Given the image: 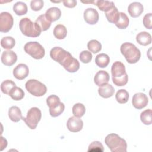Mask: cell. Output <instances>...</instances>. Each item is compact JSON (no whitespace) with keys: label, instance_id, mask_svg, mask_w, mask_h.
<instances>
[{"label":"cell","instance_id":"6da1fadb","mask_svg":"<svg viewBox=\"0 0 152 152\" xmlns=\"http://www.w3.org/2000/svg\"><path fill=\"white\" fill-rule=\"evenodd\" d=\"M50 56L61 65L68 72L74 73L80 68V63L71 54L60 47H54L50 51Z\"/></svg>","mask_w":152,"mask_h":152},{"label":"cell","instance_id":"cb8c5ba5","mask_svg":"<svg viewBox=\"0 0 152 152\" xmlns=\"http://www.w3.org/2000/svg\"><path fill=\"white\" fill-rule=\"evenodd\" d=\"M129 23V20L126 14L124 12H120L119 18L115 23L116 26L120 29H125L128 26Z\"/></svg>","mask_w":152,"mask_h":152},{"label":"cell","instance_id":"e0dca14e","mask_svg":"<svg viewBox=\"0 0 152 152\" xmlns=\"http://www.w3.org/2000/svg\"><path fill=\"white\" fill-rule=\"evenodd\" d=\"M45 15L47 19L52 23L59 19L61 16V11L59 8L51 7L46 11Z\"/></svg>","mask_w":152,"mask_h":152},{"label":"cell","instance_id":"f546056e","mask_svg":"<svg viewBox=\"0 0 152 152\" xmlns=\"http://www.w3.org/2000/svg\"><path fill=\"white\" fill-rule=\"evenodd\" d=\"M15 45V39L11 36H6L1 40V46L5 49H11Z\"/></svg>","mask_w":152,"mask_h":152},{"label":"cell","instance_id":"9a60e30c","mask_svg":"<svg viewBox=\"0 0 152 152\" xmlns=\"http://www.w3.org/2000/svg\"><path fill=\"white\" fill-rule=\"evenodd\" d=\"M143 5L138 2L131 3L128 7V12L131 17L136 18L139 17L143 12Z\"/></svg>","mask_w":152,"mask_h":152},{"label":"cell","instance_id":"83f0119b","mask_svg":"<svg viewBox=\"0 0 152 152\" xmlns=\"http://www.w3.org/2000/svg\"><path fill=\"white\" fill-rule=\"evenodd\" d=\"M94 4L97 6L100 11H104V12L115 7L114 2L109 1H95Z\"/></svg>","mask_w":152,"mask_h":152},{"label":"cell","instance_id":"7a4b0ae2","mask_svg":"<svg viewBox=\"0 0 152 152\" xmlns=\"http://www.w3.org/2000/svg\"><path fill=\"white\" fill-rule=\"evenodd\" d=\"M112 81L116 86H124L128 81V76L126 72L124 64L120 61L115 62L111 68Z\"/></svg>","mask_w":152,"mask_h":152},{"label":"cell","instance_id":"d6a6232c","mask_svg":"<svg viewBox=\"0 0 152 152\" xmlns=\"http://www.w3.org/2000/svg\"><path fill=\"white\" fill-rule=\"evenodd\" d=\"M86 113V107L84 105L81 103L75 104L72 107V113L74 116L81 118Z\"/></svg>","mask_w":152,"mask_h":152},{"label":"cell","instance_id":"d590c367","mask_svg":"<svg viewBox=\"0 0 152 152\" xmlns=\"http://www.w3.org/2000/svg\"><path fill=\"white\" fill-rule=\"evenodd\" d=\"M104 151V148L102 144L98 141H93L88 146V151H99L103 152Z\"/></svg>","mask_w":152,"mask_h":152},{"label":"cell","instance_id":"7c38bea8","mask_svg":"<svg viewBox=\"0 0 152 152\" xmlns=\"http://www.w3.org/2000/svg\"><path fill=\"white\" fill-rule=\"evenodd\" d=\"M84 18L87 23L91 25L95 24L99 21V13L94 8H88L84 12Z\"/></svg>","mask_w":152,"mask_h":152},{"label":"cell","instance_id":"d6986e66","mask_svg":"<svg viewBox=\"0 0 152 152\" xmlns=\"http://www.w3.org/2000/svg\"><path fill=\"white\" fill-rule=\"evenodd\" d=\"M137 42L142 46H147L151 43V36L146 31H142L136 36Z\"/></svg>","mask_w":152,"mask_h":152},{"label":"cell","instance_id":"f1b7e54d","mask_svg":"<svg viewBox=\"0 0 152 152\" xmlns=\"http://www.w3.org/2000/svg\"><path fill=\"white\" fill-rule=\"evenodd\" d=\"M8 95L14 100H20L24 97V92L21 88L15 86L11 90Z\"/></svg>","mask_w":152,"mask_h":152},{"label":"cell","instance_id":"e575fe53","mask_svg":"<svg viewBox=\"0 0 152 152\" xmlns=\"http://www.w3.org/2000/svg\"><path fill=\"white\" fill-rule=\"evenodd\" d=\"M15 86V83L11 80H6L1 84V90L2 92L6 94H9L11 90Z\"/></svg>","mask_w":152,"mask_h":152},{"label":"cell","instance_id":"30bf717a","mask_svg":"<svg viewBox=\"0 0 152 152\" xmlns=\"http://www.w3.org/2000/svg\"><path fill=\"white\" fill-rule=\"evenodd\" d=\"M148 103V97L144 93H137L132 97V103L135 109H141L145 107L147 105Z\"/></svg>","mask_w":152,"mask_h":152},{"label":"cell","instance_id":"836d02e7","mask_svg":"<svg viewBox=\"0 0 152 152\" xmlns=\"http://www.w3.org/2000/svg\"><path fill=\"white\" fill-rule=\"evenodd\" d=\"M87 48L90 52L95 54L101 50L102 45L97 40H91L87 43Z\"/></svg>","mask_w":152,"mask_h":152},{"label":"cell","instance_id":"ab89813d","mask_svg":"<svg viewBox=\"0 0 152 152\" xmlns=\"http://www.w3.org/2000/svg\"><path fill=\"white\" fill-rule=\"evenodd\" d=\"M63 4L67 8H74L77 5V1L75 0H64L62 1Z\"/></svg>","mask_w":152,"mask_h":152},{"label":"cell","instance_id":"2e32d148","mask_svg":"<svg viewBox=\"0 0 152 152\" xmlns=\"http://www.w3.org/2000/svg\"><path fill=\"white\" fill-rule=\"evenodd\" d=\"M109 74L103 70L98 71L94 77V83L99 87L102 86L104 84H107L109 81Z\"/></svg>","mask_w":152,"mask_h":152},{"label":"cell","instance_id":"ac0fdd59","mask_svg":"<svg viewBox=\"0 0 152 152\" xmlns=\"http://www.w3.org/2000/svg\"><path fill=\"white\" fill-rule=\"evenodd\" d=\"M98 93L100 96L103 98L107 99L112 97L113 95L115 93V89L110 84H106L102 86H100L99 88Z\"/></svg>","mask_w":152,"mask_h":152},{"label":"cell","instance_id":"8992f818","mask_svg":"<svg viewBox=\"0 0 152 152\" xmlns=\"http://www.w3.org/2000/svg\"><path fill=\"white\" fill-rule=\"evenodd\" d=\"M25 87L28 92L36 97L43 96L47 91L46 86L35 79L28 80L25 84Z\"/></svg>","mask_w":152,"mask_h":152},{"label":"cell","instance_id":"5bb4252c","mask_svg":"<svg viewBox=\"0 0 152 152\" xmlns=\"http://www.w3.org/2000/svg\"><path fill=\"white\" fill-rule=\"evenodd\" d=\"M28 74V67L24 64H18L13 70V75L14 77L19 80H22L26 78Z\"/></svg>","mask_w":152,"mask_h":152},{"label":"cell","instance_id":"5b68a950","mask_svg":"<svg viewBox=\"0 0 152 152\" xmlns=\"http://www.w3.org/2000/svg\"><path fill=\"white\" fill-rule=\"evenodd\" d=\"M120 51L129 64H135L140 59V50L131 43L125 42L122 44Z\"/></svg>","mask_w":152,"mask_h":152},{"label":"cell","instance_id":"ba28073f","mask_svg":"<svg viewBox=\"0 0 152 152\" xmlns=\"http://www.w3.org/2000/svg\"><path fill=\"white\" fill-rule=\"evenodd\" d=\"M24 51L36 59H42L45 54V49L37 42H27L24 46Z\"/></svg>","mask_w":152,"mask_h":152},{"label":"cell","instance_id":"277c9868","mask_svg":"<svg viewBox=\"0 0 152 152\" xmlns=\"http://www.w3.org/2000/svg\"><path fill=\"white\" fill-rule=\"evenodd\" d=\"M104 142L112 152L126 151L127 144L126 141L116 134H108L104 139Z\"/></svg>","mask_w":152,"mask_h":152},{"label":"cell","instance_id":"ffe728a7","mask_svg":"<svg viewBox=\"0 0 152 152\" xmlns=\"http://www.w3.org/2000/svg\"><path fill=\"white\" fill-rule=\"evenodd\" d=\"M8 116L12 121L15 122H19L23 117L20 109L16 106H12L8 110Z\"/></svg>","mask_w":152,"mask_h":152},{"label":"cell","instance_id":"f35d334b","mask_svg":"<svg viewBox=\"0 0 152 152\" xmlns=\"http://www.w3.org/2000/svg\"><path fill=\"white\" fill-rule=\"evenodd\" d=\"M151 18H152L151 13L146 14L143 18V24L144 27L148 29H151L152 28Z\"/></svg>","mask_w":152,"mask_h":152},{"label":"cell","instance_id":"4316f807","mask_svg":"<svg viewBox=\"0 0 152 152\" xmlns=\"http://www.w3.org/2000/svg\"><path fill=\"white\" fill-rule=\"evenodd\" d=\"M27 6L23 2H17L13 5V11L17 15L21 16L26 14L27 12Z\"/></svg>","mask_w":152,"mask_h":152},{"label":"cell","instance_id":"9c48e42d","mask_svg":"<svg viewBox=\"0 0 152 152\" xmlns=\"http://www.w3.org/2000/svg\"><path fill=\"white\" fill-rule=\"evenodd\" d=\"M14 18L8 12H2L0 14V31L2 33L8 32L13 26Z\"/></svg>","mask_w":152,"mask_h":152},{"label":"cell","instance_id":"8fae6325","mask_svg":"<svg viewBox=\"0 0 152 152\" xmlns=\"http://www.w3.org/2000/svg\"><path fill=\"white\" fill-rule=\"evenodd\" d=\"M66 126L68 130L71 132H77L82 129L83 122L78 117L71 116L67 121Z\"/></svg>","mask_w":152,"mask_h":152},{"label":"cell","instance_id":"1f68e13d","mask_svg":"<svg viewBox=\"0 0 152 152\" xmlns=\"http://www.w3.org/2000/svg\"><path fill=\"white\" fill-rule=\"evenodd\" d=\"M140 119L141 122L145 125H151L152 123V110L147 109L141 113Z\"/></svg>","mask_w":152,"mask_h":152},{"label":"cell","instance_id":"44dd1931","mask_svg":"<svg viewBox=\"0 0 152 152\" xmlns=\"http://www.w3.org/2000/svg\"><path fill=\"white\" fill-rule=\"evenodd\" d=\"M46 103L49 107V111L53 110L59 107L62 104L58 96L52 94L49 96L46 99Z\"/></svg>","mask_w":152,"mask_h":152},{"label":"cell","instance_id":"484cf974","mask_svg":"<svg viewBox=\"0 0 152 152\" xmlns=\"http://www.w3.org/2000/svg\"><path fill=\"white\" fill-rule=\"evenodd\" d=\"M106 17L107 21L109 23H114L116 22L119 16V12L118 10V8L115 6L112 8L110 10L105 12Z\"/></svg>","mask_w":152,"mask_h":152},{"label":"cell","instance_id":"4fadbf2b","mask_svg":"<svg viewBox=\"0 0 152 152\" xmlns=\"http://www.w3.org/2000/svg\"><path fill=\"white\" fill-rule=\"evenodd\" d=\"M17 60L16 53L12 50L4 51L1 55V62L6 66H11L13 65Z\"/></svg>","mask_w":152,"mask_h":152},{"label":"cell","instance_id":"3957f363","mask_svg":"<svg viewBox=\"0 0 152 152\" xmlns=\"http://www.w3.org/2000/svg\"><path fill=\"white\" fill-rule=\"evenodd\" d=\"M19 27L21 33L26 36L37 37L41 34L40 27L36 22H33L27 17L22 18L19 23Z\"/></svg>","mask_w":152,"mask_h":152},{"label":"cell","instance_id":"4dcf8cb0","mask_svg":"<svg viewBox=\"0 0 152 152\" xmlns=\"http://www.w3.org/2000/svg\"><path fill=\"white\" fill-rule=\"evenodd\" d=\"M116 101L121 104L126 103L129 99V93L125 89L119 90L115 96Z\"/></svg>","mask_w":152,"mask_h":152},{"label":"cell","instance_id":"7402d4cb","mask_svg":"<svg viewBox=\"0 0 152 152\" xmlns=\"http://www.w3.org/2000/svg\"><path fill=\"white\" fill-rule=\"evenodd\" d=\"M95 62L99 67L105 68L110 62L109 56L106 53H100L96 56Z\"/></svg>","mask_w":152,"mask_h":152},{"label":"cell","instance_id":"60d3db41","mask_svg":"<svg viewBox=\"0 0 152 152\" xmlns=\"http://www.w3.org/2000/svg\"><path fill=\"white\" fill-rule=\"evenodd\" d=\"M81 2L84 3V4H94V1H82Z\"/></svg>","mask_w":152,"mask_h":152},{"label":"cell","instance_id":"74e56055","mask_svg":"<svg viewBox=\"0 0 152 152\" xmlns=\"http://www.w3.org/2000/svg\"><path fill=\"white\" fill-rule=\"evenodd\" d=\"M44 5V2L42 0H32L30 2V7L33 11H40Z\"/></svg>","mask_w":152,"mask_h":152},{"label":"cell","instance_id":"52a82bcc","mask_svg":"<svg viewBox=\"0 0 152 152\" xmlns=\"http://www.w3.org/2000/svg\"><path fill=\"white\" fill-rule=\"evenodd\" d=\"M42 113L38 107H33L29 109L26 117H22L21 119L31 129H34L40 121Z\"/></svg>","mask_w":152,"mask_h":152},{"label":"cell","instance_id":"8d00e7d4","mask_svg":"<svg viewBox=\"0 0 152 152\" xmlns=\"http://www.w3.org/2000/svg\"><path fill=\"white\" fill-rule=\"evenodd\" d=\"M92 54L90 51L83 50L80 54V59L84 64H88L92 60Z\"/></svg>","mask_w":152,"mask_h":152},{"label":"cell","instance_id":"d4e9b609","mask_svg":"<svg viewBox=\"0 0 152 152\" xmlns=\"http://www.w3.org/2000/svg\"><path fill=\"white\" fill-rule=\"evenodd\" d=\"M38 25L40 27L42 31H44L47 30L49 28V27L51 26V22L49 21L47 18L46 17V15L45 14H42L40 15H39L36 21H35Z\"/></svg>","mask_w":152,"mask_h":152},{"label":"cell","instance_id":"603a6c76","mask_svg":"<svg viewBox=\"0 0 152 152\" xmlns=\"http://www.w3.org/2000/svg\"><path fill=\"white\" fill-rule=\"evenodd\" d=\"M53 33L57 39L62 40L66 37L67 35V30L65 26L62 24H58L55 27Z\"/></svg>","mask_w":152,"mask_h":152}]
</instances>
